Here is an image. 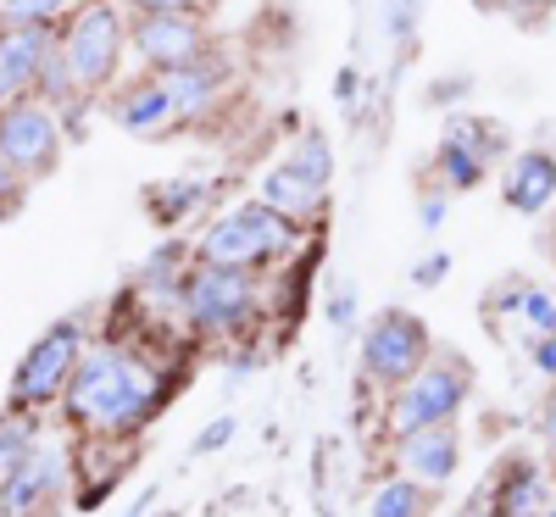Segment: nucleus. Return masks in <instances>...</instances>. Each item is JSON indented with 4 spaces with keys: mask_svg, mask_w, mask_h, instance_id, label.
<instances>
[{
    "mask_svg": "<svg viewBox=\"0 0 556 517\" xmlns=\"http://www.w3.org/2000/svg\"><path fill=\"white\" fill-rule=\"evenodd\" d=\"M534 373H545V379H556V335H540L534 345Z\"/></svg>",
    "mask_w": 556,
    "mask_h": 517,
    "instance_id": "32",
    "label": "nucleus"
},
{
    "mask_svg": "<svg viewBox=\"0 0 556 517\" xmlns=\"http://www.w3.org/2000/svg\"><path fill=\"white\" fill-rule=\"evenodd\" d=\"M139 17H173V12H190L195 0H128Z\"/></svg>",
    "mask_w": 556,
    "mask_h": 517,
    "instance_id": "31",
    "label": "nucleus"
},
{
    "mask_svg": "<svg viewBox=\"0 0 556 517\" xmlns=\"http://www.w3.org/2000/svg\"><path fill=\"white\" fill-rule=\"evenodd\" d=\"M178 312L195 328H206V335H240V328L256 317V278L240 273V267L195 262L190 273H184Z\"/></svg>",
    "mask_w": 556,
    "mask_h": 517,
    "instance_id": "3",
    "label": "nucleus"
},
{
    "mask_svg": "<svg viewBox=\"0 0 556 517\" xmlns=\"http://www.w3.org/2000/svg\"><path fill=\"white\" fill-rule=\"evenodd\" d=\"M62 474H67V456L56 445H34L7 479H0V512L7 517H28L39 512L45 501H51L62 490Z\"/></svg>",
    "mask_w": 556,
    "mask_h": 517,
    "instance_id": "11",
    "label": "nucleus"
},
{
    "mask_svg": "<svg viewBox=\"0 0 556 517\" xmlns=\"http://www.w3.org/2000/svg\"><path fill=\"white\" fill-rule=\"evenodd\" d=\"M0 156H7L23 178H45L62 156V123L39 101H12L0 106Z\"/></svg>",
    "mask_w": 556,
    "mask_h": 517,
    "instance_id": "9",
    "label": "nucleus"
},
{
    "mask_svg": "<svg viewBox=\"0 0 556 517\" xmlns=\"http://www.w3.org/2000/svg\"><path fill=\"white\" fill-rule=\"evenodd\" d=\"M117 123H123L128 134H139V139H151V134H162L167 123H178V106H173V96H167V84L151 78V84L128 89V96L117 101Z\"/></svg>",
    "mask_w": 556,
    "mask_h": 517,
    "instance_id": "18",
    "label": "nucleus"
},
{
    "mask_svg": "<svg viewBox=\"0 0 556 517\" xmlns=\"http://www.w3.org/2000/svg\"><path fill=\"white\" fill-rule=\"evenodd\" d=\"M17 206H23V173L0 156V217H12Z\"/></svg>",
    "mask_w": 556,
    "mask_h": 517,
    "instance_id": "26",
    "label": "nucleus"
},
{
    "mask_svg": "<svg viewBox=\"0 0 556 517\" xmlns=\"http://www.w3.org/2000/svg\"><path fill=\"white\" fill-rule=\"evenodd\" d=\"M468 401V373L451 367V362H424L412 379L395 390L390 401V434L406 440L417 429H434V423H451Z\"/></svg>",
    "mask_w": 556,
    "mask_h": 517,
    "instance_id": "6",
    "label": "nucleus"
},
{
    "mask_svg": "<svg viewBox=\"0 0 556 517\" xmlns=\"http://www.w3.org/2000/svg\"><path fill=\"white\" fill-rule=\"evenodd\" d=\"M501 201L523 212V217H540L551 201H556V156L529 146V151H513L501 167Z\"/></svg>",
    "mask_w": 556,
    "mask_h": 517,
    "instance_id": "12",
    "label": "nucleus"
},
{
    "mask_svg": "<svg viewBox=\"0 0 556 517\" xmlns=\"http://www.w3.org/2000/svg\"><path fill=\"white\" fill-rule=\"evenodd\" d=\"M78 362H84V335H78V323H56V328H45V335L34 340V351L23 356L17 379H12V401H17V412H23V406H45V401H56V395L73 384Z\"/></svg>",
    "mask_w": 556,
    "mask_h": 517,
    "instance_id": "8",
    "label": "nucleus"
},
{
    "mask_svg": "<svg viewBox=\"0 0 556 517\" xmlns=\"http://www.w3.org/2000/svg\"><path fill=\"white\" fill-rule=\"evenodd\" d=\"M206 201V184H173V190H151V212H156V223L162 228H173V223H184L195 206Z\"/></svg>",
    "mask_w": 556,
    "mask_h": 517,
    "instance_id": "21",
    "label": "nucleus"
},
{
    "mask_svg": "<svg viewBox=\"0 0 556 517\" xmlns=\"http://www.w3.org/2000/svg\"><path fill=\"white\" fill-rule=\"evenodd\" d=\"M551 7H556V0H540V12H551Z\"/></svg>",
    "mask_w": 556,
    "mask_h": 517,
    "instance_id": "36",
    "label": "nucleus"
},
{
    "mask_svg": "<svg viewBox=\"0 0 556 517\" xmlns=\"http://www.w3.org/2000/svg\"><path fill=\"white\" fill-rule=\"evenodd\" d=\"M340 101H345V106H356V73H351V67L340 73Z\"/></svg>",
    "mask_w": 556,
    "mask_h": 517,
    "instance_id": "35",
    "label": "nucleus"
},
{
    "mask_svg": "<svg viewBox=\"0 0 556 517\" xmlns=\"http://www.w3.org/2000/svg\"><path fill=\"white\" fill-rule=\"evenodd\" d=\"M495 317H513V335L518 340H540V335H556V290L545 285H529V278H518V285H501L495 301H490Z\"/></svg>",
    "mask_w": 556,
    "mask_h": 517,
    "instance_id": "16",
    "label": "nucleus"
},
{
    "mask_svg": "<svg viewBox=\"0 0 556 517\" xmlns=\"http://www.w3.org/2000/svg\"><path fill=\"white\" fill-rule=\"evenodd\" d=\"M551 506V484H545V467L540 462H513L501 474V490H495V512L501 517H545Z\"/></svg>",
    "mask_w": 556,
    "mask_h": 517,
    "instance_id": "17",
    "label": "nucleus"
},
{
    "mask_svg": "<svg viewBox=\"0 0 556 517\" xmlns=\"http://www.w3.org/2000/svg\"><path fill=\"white\" fill-rule=\"evenodd\" d=\"M367 517H424V484L417 479H390L367 501Z\"/></svg>",
    "mask_w": 556,
    "mask_h": 517,
    "instance_id": "20",
    "label": "nucleus"
},
{
    "mask_svg": "<svg viewBox=\"0 0 556 517\" xmlns=\"http://www.w3.org/2000/svg\"><path fill=\"white\" fill-rule=\"evenodd\" d=\"M484 12H501V17H518V23H540V0H479Z\"/></svg>",
    "mask_w": 556,
    "mask_h": 517,
    "instance_id": "28",
    "label": "nucleus"
},
{
    "mask_svg": "<svg viewBox=\"0 0 556 517\" xmlns=\"http://www.w3.org/2000/svg\"><path fill=\"white\" fill-rule=\"evenodd\" d=\"M462 89H468V84H462V78H440V84L429 89V106H451V101L462 96Z\"/></svg>",
    "mask_w": 556,
    "mask_h": 517,
    "instance_id": "34",
    "label": "nucleus"
},
{
    "mask_svg": "<svg viewBox=\"0 0 556 517\" xmlns=\"http://www.w3.org/2000/svg\"><path fill=\"white\" fill-rule=\"evenodd\" d=\"M256 201H267L273 212H285L290 223H306V217L323 212V201H329V184H317L306 167H295V162L285 156V162H273V167L262 173Z\"/></svg>",
    "mask_w": 556,
    "mask_h": 517,
    "instance_id": "14",
    "label": "nucleus"
},
{
    "mask_svg": "<svg viewBox=\"0 0 556 517\" xmlns=\"http://www.w3.org/2000/svg\"><path fill=\"white\" fill-rule=\"evenodd\" d=\"M56 51V34L51 28H7L0 34V106L23 101L28 89L39 84L45 56Z\"/></svg>",
    "mask_w": 556,
    "mask_h": 517,
    "instance_id": "13",
    "label": "nucleus"
},
{
    "mask_svg": "<svg viewBox=\"0 0 556 517\" xmlns=\"http://www.w3.org/2000/svg\"><path fill=\"white\" fill-rule=\"evenodd\" d=\"M235 429H240V423H235V417H212V423H206V429L195 434V451H206V456H212V451H223L228 440H235Z\"/></svg>",
    "mask_w": 556,
    "mask_h": 517,
    "instance_id": "27",
    "label": "nucleus"
},
{
    "mask_svg": "<svg viewBox=\"0 0 556 517\" xmlns=\"http://www.w3.org/2000/svg\"><path fill=\"white\" fill-rule=\"evenodd\" d=\"M28 451H34V429H28V417H23V412L0 417V479H7Z\"/></svg>",
    "mask_w": 556,
    "mask_h": 517,
    "instance_id": "22",
    "label": "nucleus"
},
{
    "mask_svg": "<svg viewBox=\"0 0 556 517\" xmlns=\"http://www.w3.org/2000/svg\"><path fill=\"white\" fill-rule=\"evenodd\" d=\"M162 84H167V96H173V106H178V123H190V117H201L212 101H217V84H223V73L201 56V62H190V67H173V73H156Z\"/></svg>",
    "mask_w": 556,
    "mask_h": 517,
    "instance_id": "19",
    "label": "nucleus"
},
{
    "mask_svg": "<svg viewBox=\"0 0 556 517\" xmlns=\"http://www.w3.org/2000/svg\"><path fill=\"white\" fill-rule=\"evenodd\" d=\"M445 273H451V256H445V251H429V256H417L412 285H417V290H440V285H445Z\"/></svg>",
    "mask_w": 556,
    "mask_h": 517,
    "instance_id": "25",
    "label": "nucleus"
},
{
    "mask_svg": "<svg viewBox=\"0 0 556 517\" xmlns=\"http://www.w3.org/2000/svg\"><path fill=\"white\" fill-rule=\"evenodd\" d=\"M456 462H462V445H456V429H451V423H434V429H417V434L401 440V467H406V479H417L424 490L451 484Z\"/></svg>",
    "mask_w": 556,
    "mask_h": 517,
    "instance_id": "15",
    "label": "nucleus"
},
{
    "mask_svg": "<svg viewBox=\"0 0 556 517\" xmlns=\"http://www.w3.org/2000/svg\"><path fill=\"white\" fill-rule=\"evenodd\" d=\"M290 240H295V223L285 212H273L267 201H240V206H223L206 223V234L195 240V262L262 273L267 262L290 251Z\"/></svg>",
    "mask_w": 556,
    "mask_h": 517,
    "instance_id": "2",
    "label": "nucleus"
},
{
    "mask_svg": "<svg viewBox=\"0 0 556 517\" xmlns=\"http://www.w3.org/2000/svg\"><path fill=\"white\" fill-rule=\"evenodd\" d=\"M123 45H128V23L112 0H89V7L73 12L67 34H62V56L73 67V84L78 89H101L117 78V62H123Z\"/></svg>",
    "mask_w": 556,
    "mask_h": 517,
    "instance_id": "4",
    "label": "nucleus"
},
{
    "mask_svg": "<svg viewBox=\"0 0 556 517\" xmlns=\"http://www.w3.org/2000/svg\"><path fill=\"white\" fill-rule=\"evenodd\" d=\"M429 351H434L429 323L390 306V312H379L374 323H367V335H362V373L379 379V384H406L412 373L429 362Z\"/></svg>",
    "mask_w": 556,
    "mask_h": 517,
    "instance_id": "7",
    "label": "nucleus"
},
{
    "mask_svg": "<svg viewBox=\"0 0 556 517\" xmlns=\"http://www.w3.org/2000/svg\"><path fill=\"white\" fill-rule=\"evenodd\" d=\"M67 0H0V23L7 28H51V17Z\"/></svg>",
    "mask_w": 556,
    "mask_h": 517,
    "instance_id": "23",
    "label": "nucleus"
},
{
    "mask_svg": "<svg viewBox=\"0 0 556 517\" xmlns=\"http://www.w3.org/2000/svg\"><path fill=\"white\" fill-rule=\"evenodd\" d=\"M445 206H451V190H445V184H440V190H429L424 201H417V217H424V228H429V234L445 223Z\"/></svg>",
    "mask_w": 556,
    "mask_h": 517,
    "instance_id": "30",
    "label": "nucleus"
},
{
    "mask_svg": "<svg viewBox=\"0 0 556 517\" xmlns=\"http://www.w3.org/2000/svg\"><path fill=\"white\" fill-rule=\"evenodd\" d=\"M351 323H356V290H351V285H340V295L329 301V328H334V335H345Z\"/></svg>",
    "mask_w": 556,
    "mask_h": 517,
    "instance_id": "29",
    "label": "nucleus"
},
{
    "mask_svg": "<svg viewBox=\"0 0 556 517\" xmlns=\"http://www.w3.org/2000/svg\"><path fill=\"white\" fill-rule=\"evenodd\" d=\"M545 517H556V501H551V506H545Z\"/></svg>",
    "mask_w": 556,
    "mask_h": 517,
    "instance_id": "38",
    "label": "nucleus"
},
{
    "mask_svg": "<svg viewBox=\"0 0 556 517\" xmlns=\"http://www.w3.org/2000/svg\"><path fill=\"white\" fill-rule=\"evenodd\" d=\"M128 45L139 62H151L156 73H173V67H190L206 56V34L195 28L190 12H173V17H139L128 28Z\"/></svg>",
    "mask_w": 556,
    "mask_h": 517,
    "instance_id": "10",
    "label": "nucleus"
},
{
    "mask_svg": "<svg viewBox=\"0 0 556 517\" xmlns=\"http://www.w3.org/2000/svg\"><path fill=\"white\" fill-rule=\"evenodd\" d=\"M540 434H545V451H551V462H556V390H551V401H545V412H540Z\"/></svg>",
    "mask_w": 556,
    "mask_h": 517,
    "instance_id": "33",
    "label": "nucleus"
},
{
    "mask_svg": "<svg viewBox=\"0 0 556 517\" xmlns=\"http://www.w3.org/2000/svg\"><path fill=\"white\" fill-rule=\"evenodd\" d=\"M501 156H506V128L495 117H451L434 146V173L451 196H462L479 190Z\"/></svg>",
    "mask_w": 556,
    "mask_h": 517,
    "instance_id": "5",
    "label": "nucleus"
},
{
    "mask_svg": "<svg viewBox=\"0 0 556 517\" xmlns=\"http://www.w3.org/2000/svg\"><path fill=\"white\" fill-rule=\"evenodd\" d=\"M290 162L306 167L317 184H329V178H334V151H329V139H323V134H301V146L290 151Z\"/></svg>",
    "mask_w": 556,
    "mask_h": 517,
    "instance_id": "24",
    "label": "nucleus"
},
{
    "mask_svg": "<svg viewBox=\"0 0 556 517\" xmlns=\"http://www.w3.org/2000/svg\"><path fill=\"white\" fill-rule=\"evenodd\" d=\"M67 406L84 417V423H96V429L106 434H128L139 429L151 412H162V384L151 379L146 367H139L128 351H89L73 373V384H67Z\"/></svg>",
    "mask_w": 556,
    "mask_h": 517,
    "instance_id": "1",
    "label": "nucleus"
},
{
    "mask_svg": "<svg viewBox=\"0 0 556 517\" xmlns=\"http://www.w3.org/2000/svg\"><path fill=\"white\" fill-rule=\"evenodd\" d=\"M551 251H556V223H551Z\"/></svg>",
    "mask_w": 556,
    "mask_h": 517,
    "instance_id": "37",
    "label": "nucleus"
}]
</instances>
